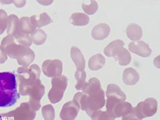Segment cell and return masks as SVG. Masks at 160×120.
Returning a JSON list of instances; mask_svg holds the SVG:
<instances>
[{"label": "cell", "mask_w": 160, "mask_h": 120, "mask_svg": "<svg viewBox=\"0 0 160 120\" xmlns=\"http://www.w3.org/2000/svg\"><path fill=\"white\" fill-rule=\"evenodd\" d=\"M0 49L10 58L16 59L19 65L24 67H28L35 57L34 52L31 48L17 43L10 35L3 38Z\"/></svg>", "instance_id": "3957f363"}, {"label": "cell", "mask_w": 160, "mask_h": 120, "mask_svg": "<svg viewBox=\"0 0 160 120\" xmlns=\"http://www.w3.org/2000/svg\"><path fill=\"white\" fill-rule=\"evenodd\" d=\"M114 58L115 61L118 60L120 65L127 66L131 62V54L127 49L122 48L114 57Z\"/></svg>", "instance_id": "ffe728a7"}, {"label": "cell", "mask_w": 160, "mask_h": 120, "mask_svg": "<svg viewBox=\"0 0 160 120\" xmlns=\"http://www.w3.org/2000/svg\"><path fill=\"white\" fill-rule=\"evenodd\" d=\"M124 43L121 40H117L111 42L104 49L105 55L108 57H114L119 51L123 48Z\"/></svg>", "instance_id": "2e32d148"}, {"label": "cell", "mask_w": 160, "mask_h": 120, "mask_svg": "<svg viewBox=\"0 0 160 120\" xmlns=\"http://www.w3.org/2000/svg\"><path fill=\"white\" fill-rule=\"evenodd\" d=\"M82 111L90 117L95 111L102 109L106 103L105 93L100 81L96 78H90L86 82L82 92H78L73 98Z\"/></svg>", "instance_id": "7a4b0ae2"}, {"label": "cell", "mask_w": 160, "mask_h": 120, "mask_svg": "<svg viewBox=\"0 0 160 120\" xmlns=\"http://www.w3.org/2000/svg\"><path fill=\"white\" fill-rule=\"evenodd\" d=\"M7 55L0 49V64H3L7 60Z\"/></svg>", "instance_id": "f1b7e54d"}, {"label": "cell", "mask_w": 160, "mask_h": 120, "mask_svg": "<svg viewBox=\"0 0 160 120\" xmlns=\"http://www.w3.org/2000/svg\"><path fill=\"white\" fill-rule=\"evenodd\" d=\"M133 108L129 102H121L118 99L108 98L106 109L114 118H122L130 112Z\"/></svg>", "instance_id": "52a82bcc"}, {"label": "cell", "mask_w": 160, "mask_h": 120, "mask_svg": "<svg viewBox=\"0 0 160 120\" xmlns=\"http://www.w3.org/2000/svg\"><path fill=\"white\" fill-rule=\"evenodd\" d=\"M0 120H3V119H2V117H1V115H0Z\"/></svg>", "instance_id": "f546056e"}, {"label": "cell", "mask_w": 160, "mask_h": 120, "mask_svg": "<svg viewBox=\"0 0 160 120\" xmlns=\"http://www.w3.org/2000/svg\"><path fill=\"white\" fill-rule=\"evenodd\" d=\"M8 17L6 11L0 9V35H2L7 28Z\"/></svg>", "instance_id": "4316f807"}, {"label": "cell", "mask_w": 160, "mask_h": 120, "mask_svg": "<svg viewBox=\"0 0 160 120\" xmlns=\"http://www.w3.org/2000/svg\"><path fill=\"white\" fill-rule=\"evenodd\" d=\"M106 97L107 98L118 99L121 102H125L127 98L126 94L121 90V88L113 83L108 85Z\"/></svg>", "instance_id": "9a60e30c"}, {"label": "cell", "mask_w": 160, "mask_h": 120, "mask_svg": "<svg viewBox=\"0 0 160 120\" xmlns=\"http://www.w3.org/2000/svg\"><path fill=\"white\" fill-rule=\"evenodd\" d=\"M42 114L44 120H54L55 118V111L51 104L43 106L42 108Z\"/></svg>", "instance_id": "603a6c76"}, {"label": "cell", "mask_w": 160, "mask_h": 120, "mask_svg": "<svg viewBox=\"0 0 160 120\" xmlns=\"http://www.w3.org/2000/svg\"><path fill=\"white\" fill-rule=\"evenodd\" d=\"M122 120H140L139 119L136 115L135 114V112L133 110V108L132 111L129 112V113L126 115L125 116L122 117Z\"/></svg>", "instance_id": "83f0119b"}, {"label": "cell", "mask_w": 160, "mask_h": 120, "mask_svg": "<svg viewBox=\"0 0 160 120\" xmlns=\"http://www.w3.org/2000/svg\"><path fill=\"white\" fill-rule=\"evenodd\" d=\"M86 76L87 75L85 71H76L75 74V78L77 81V84L75 85V89L77 90H81L83 89L86 83Z\"/></svg>", "instance_id": "7402d4cb"}, {"label": "cell", "mask_w": 160, "mask_h": 120, "mask_svg": "<svg viewBox=\"0 0 160 120\" xmlns=\"http://www.w3.org/2000/svg\"><path fill=\"white\" fill-rule=\"evenodd\" d=\"M136 117L140 120L154 116L158 111V102L153 98H148L140 102L136 107L133 108Z\"/></svg>", "instance_id": "ba28073f"}, {"label": "cell", "mask_w": 160, "mask_h": 120, "mask_svg": "<svg viewBox=\"0 0 160 120\" xmlns=\"http://www.w3.org/2000/svg\"><path fill=\"white\" fill-rule=\"evenodd\" d=\"M20 95L17 91L16 75L13 72L0 73V108L15 105Z\"/></svg>", "instance_id": "277c9868"}, {"label": "cell", "mask_w": 160, "mask_h": 120, "mask_svg": "<svg viewBox=\"0 0 160 120\" xmlns=\"http://www.w3.org/2000/svg\"><path fill=\"white\" fill-rule=\"evenodd\" d=\"M139 74L136 69L133 68H126L123 74V81L128 86H133L138 82Z\"/></svg>", "instance_id": "5bb4252c"}, {"label": "cell", "mask_w": 160, "mask_h": 120, "mask_svg": "<svg viewBox=\"0 0 160 120\" xmlns=\"http://www.w3.org/2000/svg\"><path fill=\"white\" fill-rule=\"evenodd\" d=\"M90 118L92 120H114L115 119L107 111L100 110L95 111L92 114Z\"/></svg>", "instance_id": "cb8c5ba5"}, {"label": "cell", "mask_w": 160, "mask_h": 120, "mask_svg": "<svg viewBox=\"0 0 160 120\" xmlns=\"http://www.w3.org/2000/svg\"><path fill=\"white\" fill-rule=\"evenodd\" d=\"M105 64V58L102 54H97L91 57L88 62V66L92 71H98Z\"/></svg>", "instance_id": "ac0fdd59"}, {"label": "cell", "mask_w": 160, "mask_h": 120, "mask_svg": "<svg viewBox=\"0 0 160 120\" xmlns=\"http://www.w3.org/2000/svg\"><path fill=\"white\" fill-rule=\"evenodd\" d=\"M30 37L33 43L37 46H41L46 42L47 35L42 29H38L31 34Z\"/></svg>", "instance_id": "44dd1931"}, {"label": "cell", "mask_w": 160, "mask_h": 120, "mask_svg": "<svg viewBox=\"0 0 160 120\" xmlns=\"http://www.w3.org/2000/svg\"><path fill=\"white\" fill-rule=\"evenodd\" d=\"M82 9L84 12L88 15H93L98 9V4L96 1H91V4L90 5H87L84 2L82 5Z\"/></svg>", "instance_id": "484cf974"}, {"label": "cell", "mask_w": 160, "mask_h": 120, "mask_svg": "<svg viewBox=\"0 0 160 120\" xmlns=\"http://www.w3.org/2000/svg\"><path fill=\"white\" fill-rule=\"evenodd\" d=\"M71 23L76 26L87 25L89 22V17L83 13L77 12L73 13L70 18Z\"/></svg>", "instance_id": "d6986e66"}, {"label": "cell", "mask_w": 160, "mask_h": 120, "mask_svg": "<svg viewBox=\"0 0 160 120\" xmlns=\"http://www.w3.org/2000/svg\"><path fill=\"white\" fill-rule=\"evenodd\" d=\"M5 120H34L37 112L31 107L29 102H22L18 108L8 113L1 114Z\"/></svg>", "instance_id": "5b68a950"}, {"label": "cell", "mask_w": 160, "mask_h": 120, "mask_svg": "<svg viewBox=\"0 0 160 120\" xmlns=\"http://www.w3.org/2000/svg\"><path fill=\"white\" fill-rule=\"evenodd\" d=\"M51 22L52 20L50 17L46 12L41 13L40 18L38 19H37V16L35 18V23L37 25V28H41L48 25H49Z\"/></svg>", "instance_id": "d4e9b609"}, {"label": "cell", "mask_w": 160, "mask_h": 120, "mask_svg": "<svg viewBox=\"0 0 160 120\" xmlns=\"http://www.w3.org/2000/svg\"><path fill=\"white\" fill-rule=\"evenodd\" d=\"M40 75L41 69L37 64L30 67L22 66L17 71L19 94L28 96L29 104L37 112L41 108L40 101L45 93V87L40 80Z\"/></svg>", "instance_id": "6da1fadb"}, {"label": "cell", "mask_w": 160, "mask_h": 120, "mask_svg": "<svg viewBox=\"0 0 160 120\" xmlns=\"http://www.w3.org/2000/svg\"><path fill=\"white\" fill-rule=\"evenodd\" d=\"M111 28L108 24L102 23L95 26L92 31V37L96 40H102L108 38Z\"/></svg>", "instance_id": "4fadbf2b"}, {"label": "cell", "mask_w": 160, "mask_h": 120, "mask_svg": "<svg viewBox=\"0 0 160 120\" xmlns=\"http://www.w3.org/2000/svg\"><path fill=\"white\" fill-rule=\"evenodd\" d=\"M129 50L142 57H148L152 53V50L148 44L143 41L132 42L129 44Z\"/></svg>", "instance_id": "8fae6325"}, {"label": "cell", "mask_w": 160, "mask_h": 120, "mask_svg": "<svg viewBox=\"0 0 160 120\" xmlns=\"http://www.w3.org/2000/svg\"><path fill=\"white\" fill-rule=\"evenodd\" d=\"M62 62L59 59L46 60L42 65V70L44 74L51 78L62 75Z\"/></svg>", "instance_id": "9c48e42d"}, {"label": "cell", "mask_w": 160, "mask_h": 120, "mask_svg": "<svg viewBox=\"0 0 160 120\" xmlns=\"http://www.w3.org/2000/svg\"><path fill=\"white\" fill-rule=\"evenodd\" d=\"M80 106L74 100L64 104L60 113L62 120H75L80 111Z\"/></svg>", "instance_id": "30bf717a"}, {"label": "cell", "mask_w": 160, "mask_h": 120, "mask_svg": "<svg viewBox=\"0 0 160 120\" xmlns=\"http://www.w3.org/2000/svg\"><path fill=\"white\" fill-rule=\"evenodd\" d=\"M71 56L75 65L77 71H84L86 60L80 49L74 46L71 48Z\"/></svg>", "instance_id": "7c38bea8"}, {"label": "cell", "mask_w": 160, "mask_h": 120, "mask_svg": "<svg viewBox=\"0 0 160 120\" xmlns=\"http://www.w3.org/2000/svg\"><path fill=\"white\" fill-rule=\"evenodd\" d=\"M52 88L48 93V98L52 104L62 100L68 85V78L64 75L56 77L51 80Z\"/></svg>", "instance_id": "8992f818"}, {"label": "cell", "mask_w": 160, "mask_h": 120, "mask_svg": "<svg viewBox=\"0 0 160 120\" xmlns=\"http://www.w3.org/2000/svg\"><path fill=\"white\" fill-rule=\"evenodd\" d=\"M126 33L130 40L133 41H137L142 37V30L140 26L135 24L131 23L127 27Z\"/></svg>", "instance_id": "e0dca14e"}]
</instances>
